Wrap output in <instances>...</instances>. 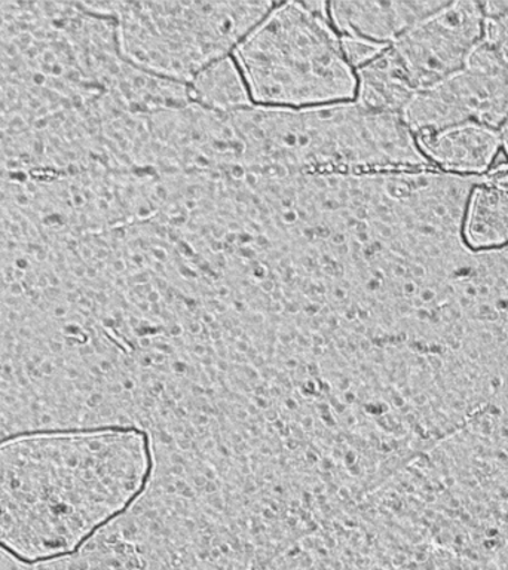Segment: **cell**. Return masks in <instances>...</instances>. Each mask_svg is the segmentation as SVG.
<instances>
[{
  "label": "cell",
  "mask_w": 508,
  "mask_h": 570,
  "mask_svg": "<svg viewBox=\"0 0 508 570\" xmlns=\"http://www.w3.org/2000/svg\"><path fill=\"white\" fill-rule=\"evenodd\" d=\"M140 426L27 435L0 444V548L26 564L76 554L150 489Z\"/></svg>",
  "instance_id": "1"
},
{
  "label": "cell",
  "mask_w": 508,
  "mask_h": 570,
  "mask_svg": "<svg viewBox=\"0 0 508 570\" xmlns=\"http://www.w3.org/2000/svg\"><path fill=\"white\" fill-rule=\"evenodd\" d=\"M238 174H374L430 169L403 116L356 105L280 110L252 106L231 114Z\"/></svg>",
  "instance_id": "2"
},
{
  "label": "cell",
  "mask_w": 508,
  "mask_h": 570,
  "mask_svg": "<svg viewBox=\"0 0 508 570\" xmlns=\"http://www.w3.org/2000/svg\"><path fill=\"white\" fill-rule=\"evenodd\" d=\"M232 57L253 106L303 110L355 100V71L328 2H275Z\"/></svg>",
  "instance_id": "3"
},
{
  "label": "cell",
  "mask_w": 508,
  "mask_h": 570,
  "mask_svg": "<svg viewBox=\"0 0 508 570\" xmlns=\"http://www.w3.org/2000/svg\"><path fill=\"white\" fill-rule=\"evenodd\" d=\"M123 56L138 69L189 83L236 47L275 2H106Z\"/></svg>",
  "instance_id": "4"
},
{
  "label": "cell",
  "mask_w": 508,
  "mask_h": 570,
  "mask_svg": "<svg viewBox=\"0 0 508 570\" xmlns=\"http://www.w3.org/2000/svg\"><path fill=\"white\" fill-rule=\"evenodd\" d=\"M403 119L414 137L471 124L499 131L508 120V66L483 40L461 71L419 92Z\"/></svg>",
  "instance_id": "5"
},
{
  "label": "cell",
  "mask_w": 508,
  "mask_h": 570,
  "mask_svg": "<svg viewBox=\"0 0 508 570\" xmlns=\"http://www.w3.org/2000/svg\"><path fill=\"white\" fill-rule=\"evenodd\" d=\"M483 38L481 3L449 2L390 45L388 52L418 96L461 71Z\"/></svg>",
  "instance_id": "6"
},
{
  "label": "cell",
  "mask_w": 508,
  "mask_h": 570,
  "mask_svg": "<svg viewBox=\"0 0 508 570\" xmlns=\"http://www.w3.org/2000/svg\"><path fill=\"white\" fill-rule=\"evenodd\" d=\"M449 2H328V16L341 38L390 47Z\"/></svg>",
  "instance_id": "7"
},
{
  "label": "cell",
  "mask_w": 508,
  "mask_h": 570,
  "mask_svg": "<svg viewBox=\"0 0 508 570\" xmlns=\"http://www.w3.org/2000/svg\"><path fill=\"white\" fill-rule=\"evenodd\" d=\"M414 138L432 167L462 177L485 176L502 149L499 131L481 125H461Z\"/></svg>",
  "instance_id": "8"
},
{
  "label": "cell",
  "mask_w": 508,
  "mask_h": 570,
  "mask_svg": "<svg viewBox=\"0 0 508 570\" xmlns=\"http://www.w3.org/2000/svg\"><path fill=\"white\" fill-rule=\"evenodd\" d=\"M462 235L468 247L476 252L508 247L507 159L495 160L492 168L472 187Z\"/></svg>",
  "instance_id": "9"
},
{
  "label": "cell",
  "mask_w": 508,
  "mask_h": 570,
  "mask_svg": "<svg viewBox=\"0 0 508 570\" xmlns=\"http://www.w3.org/2000/svg\"><path fill=\"white\" fill-rule=\"evenodd\" d=\"M192 105L216 114H234L253 106L234 57L222 58L187 83Z\"/></svg>",
  "instance_id": "10"
},
{
  "label": "cell",
  "mask_w": 508,
  "mask_h": 570,
  "mask_svg": "<svg viewBox=\"0 0 508 570\" xmlns=\"http://www.w3.org/2000/svg\"><path fill=\"white\" fill-rule=\"evenodd\" d=\"M485 16V42L508 66V2L481 3Z\"/></svg>",
  "instance_id": "11"
},
{
  "label": "cell",
  "mask_w": 508,
  "mask_h": 570,
  "mask_svg": "<svg viewBox=\"0 0 508 570\" xmlns=\"http://www.w3.org/2000/svg\"><path fill=\"white\" fill-rule=\"evenodd\" d=\"M499 137H501V145L504 149V155H506V159L508 163V120L506 125L501 129H499Z\"/></svg>",
  "instance_id": "12"
}]
</instances>
